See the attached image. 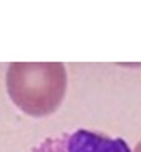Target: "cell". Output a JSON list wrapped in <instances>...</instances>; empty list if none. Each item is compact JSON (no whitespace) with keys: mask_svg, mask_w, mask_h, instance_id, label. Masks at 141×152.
<instances>
[{"mask_svg":"<svg viewBox=\"0 0 141 152\" xmlns=\"http://www.w3.org/2000/svg\"><path fill=\"white\" fill-rule=\"evenodd\" d=\"M68 87L62 62H13L6 72L10 101L27 115L41 118L59 109Z\"/></svg>","mask_w":141,"mask_h":152,"instance_id":"1","label":"cell"},{"mask_svg":"<svg viewBox=\"0 0 141 152\" xmlns=\"http://www.w3.org/2000/svg\"><path fill=\"white\" fill-rule=\"evenodd\" d=\"M31 152H132L121 137L101 132L77 129L43 139Z\"/></svg>","mask_w":141,"mask_h":152,"instance_id":"2","label":"cell"},{"mask_svg":"<svg viewBox=\"0 0 141 152\" xmlns=\"http://www.w3.org/2000/svg\"><path fill=\"white\" fill-rule=\"evenodd\" d=\"M132 152H141V140L140 142H138V143H137V146H135V149H134V151Z\"/></svg>","mask_w":141,"mask_h":152,"instance_id":"3","label":"cell"}]
</instances>
